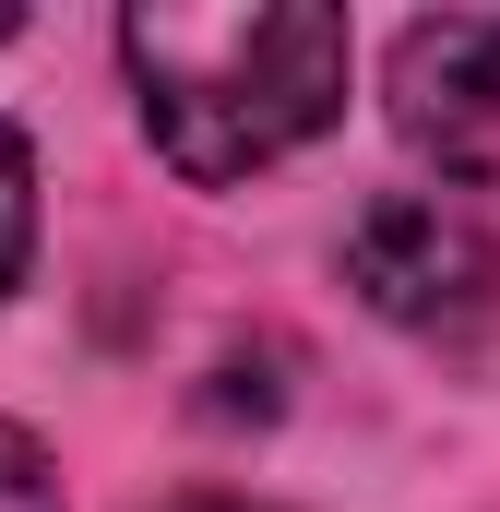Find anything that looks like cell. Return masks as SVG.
<instances>
[{
    "mask_svg": "<svg viewBox=\"0 0 500 512\" xmlns=\"http://www.w3.org/2000/svg\"><path fill=\"white\" fill-rule=\"evenodd\" d=\"M0 512H60V465L36 453V429L0 417Z\"/></svg>",
    "mask_w": 500,
    "mask_h": 512,
    "instance_id": "5b68a950",
    "label": "cell"
},
{
    "mask_svg": "<svg viewBox=\"0 0 500 512\" xmlns=\"http://www.w3.org/2000/svg\"><path fill=\"white\" fill-rule=\"evenodd\" d=\"M179 512H262V501H179Z\"/></svg>",
    "mask_w": 500,
    "mask_h": 512,
    "instance_id": "8992f818",
    "label": "cell"
},
{
    "mask_svg": "<svg viewBox=\"0 0 500 512\" xmlns=\"http://www.w3.org/2000/svg\"><path fill=\"white\" fill-rule=\"evenodd\" d=\"M12 24H24V12H0V48H12Z\"/></svg>",
    "mask_w": 500,
    "mask_h": 512,
    "instance_id": "52a82bcc",
    "label": "cell"
},
{
    "mask_svg": "<svg viewBox=\"0 0 500 512\" xmlns=\"http://www.w3.org/2000/svg\"><path fill=\"white\" fill-rule=\"evenodd\" d=\"M24 251H36V155H24V131L0 120V286L24 274Z\"/></svg>",
    "mask_w": 500,
    "mask_h": 512,
    "instance_id": "277c9868",
    "label": "cell"
},
{
    "mask_svg": "<svg viewBox=\"0 0 500 512\" xmlns=\"http://www.w3.org/2000/svg\"><path fill=\"white\" fill-rule=\"evenodd\" d=\"M346 286L405 334H477L500 310V239L441 191H381L346 227Z\"/></svg>",
    "mask_w": 500,
    "mask_h": 512,
    "instance_id": "7a4b0ae2",
    "label": "cell"
},
{
    "mask_svg": "<svg viewBox=\"0 0 500 512\" xmlns=\"http://www.w3.org/2000/svg\"><path fill=\"white\" fill-rule=\"evenodd\" d=\"M120 60L143 84L155 155L215 191L346 120L358 36L322 0H143L120 12Z\"/></svg>",
    "mask_w": 500,
    "mask_h": 512,
    "instance_id": "6da1fadb",
    "label": "cell"
},
{
    "mask_svg": "<svg viewBox=\"0 0 500 512\" xmlns=\"http://www.w3.org/2000/svg\"><path fill=\"white\" fill-rule=\"evenodd\" d=\"M393 131L441 179L500 191V12H429L393 36Z\"/></svg>",
    "mask_w": 500,
    "mask_h": 512,
    "instance_id": "3957f363",
    "label": "cell"
}]
</instances>
